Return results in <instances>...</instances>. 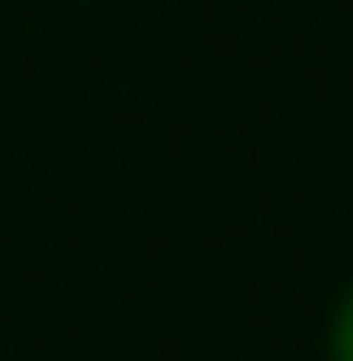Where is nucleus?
Listing matches in <instances>:
<instances>
[{
  "label": "nucleus",
  "mask_w": 353,
  "mask_h": 361,
  "mask_svg": "<svg viewBox=\"0 0 353 361\" xmlns=\"http://www.w3.org/2000/svg\"><path fill=\"white\" fill-rule=\"evenodd\" d=\"M329 361H353V289H345V305H337V329H329Z\"/></svg>",
  "instance_id": "1"
}]
</instances>
